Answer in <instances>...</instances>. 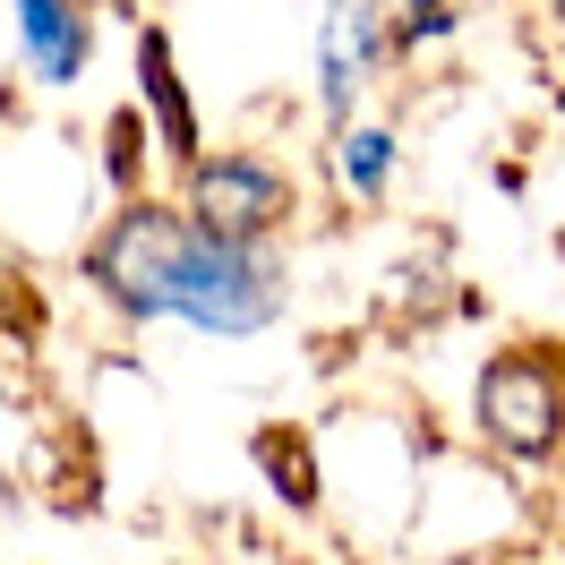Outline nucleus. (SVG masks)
Returning a JSON list of instances; mask_svg holds the SVG:
<instances>
[{
	"label": "nucleus",
	"instance_id": "obj_7",
	"mask_svg": "<svg viewBox=\"0 0 565 565\" xmlns=\"http://www.w3.org/2000/svg\"><path fill=\"white\" fill-rule=\"evenodd\" d=\"M334 172H343L352 198H377V189L394 180V138L369 129V120H343V129H334Z\"/></svg>",
	"mask_w": 565,
	"mask_h": 565
},
{
	"label": "nucleus",
	"instance_id": "obj_1",
	"mask_svg": "<svg viewBox=\"0 0 565 565\" xmlns=\"http://www.w3.org/2000/svg\"><path fill=\"white\" fill-rule=\"evenodd\" d=\"M86 282L120 318L198 326V334H266L291 300L282 257L266 241H232L189 206H154V198H129L104 223V241L86 248Z\"/></svg>",
	"mask_w": 565,
	"mask_h": 565
},
{
	"label": "nucleus",
	"instance_id": "obj_4",
	"mask_svg": "<svg viewBox=\"0 0 565 565\" xmlns=\"http://www.w3.org/2000/svg\"><path fill=\"white\" fill-rule=\"evenodd\" d=\"M386 61V18L377 0H326V26H318V104L334 111V129L352 120L360 86L377 77Z\"/></svg>",
	"mask_w": 565,
	"mask_h": 565
},
{
	"label": "nucleus",
	"instance_id": "obj_2",
	"mask_svg": "<svg viewBox=\"0 0 565 565\" xmlns=\"http://www.w3.org/2000/svg\"><path fill=\"white\" fill-rule=\"evenodd\" d=\"M189 214L232 232V241H266L282 214H291V180L266 163V154H198L189 163Z\"/></svg>",
	"mask_w": 565,
	"mask_h": 565
},
{
	"label": "nucleus",
	"instance_id": "obj_6",
	"mask_svg": "<svg viewBox=\"0 0 565 565\" xmlns=\"http://www.w3.org/2000/svg\"><path fill=\"white\" fill-rule=\"evenodd\" d=\"M138 95H146V111H154V138H163V154H172V163H198V111H189V95H180L172 43L154 35V26L138 35Z\"/></svg>",
	"mask_w": 565,
	"mask_h": 565
},
{
	"label": "nucleus",
	"instance_id": "obj_5",
	"mask_svg": "<svg viewBox=\"0 0 565 565\" xmlns=\"http://www.w3.org/2000/svg\"><path fill=\"white\" fill-rule=\"evenodd\" d=\"M18 18V61L35 70V86H77L95 61V26L77 0H9Z\"/></svg>",
	"mask_w": 565,
	"mask_h": 565
},
{
	"label": "nucleus",
	"instance_id": "obj_3",
	"mask_svg": "<svg viewBox=\"0 0 565 565\" xmlns=\"http://www.w3.org/2000/svg\"><path fill=\"white\" fill-rule=\"evenodd\" d=\"M480 428H489L505 455H548L565 428V394H557V369L548 360H497L489 377H480Z\"/></svg>",
	"mask_w": 565,
	"mask_h": 565
},
{
	"label": "nucleus",
	"instance_id": "obj_8",
	"mask_svg": "<svg viewBox=\"0 0 565 565\" xmlns=\"http://www.w3.org/2000/svg\"><path fill=\"white\" fill-rule=\"evenodd\" d=\"M428 35H446V0H412L403 9V43H428Z\"/></svg>",
	"mask_w": 565,
	"mask_h": 565
}]
</instances>
